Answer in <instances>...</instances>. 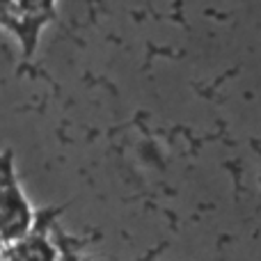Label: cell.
Wrapping results in <instances>:
<instances>
[{
    "instance_id": "cell-1",
    "label": "cell",
    "mask_w": 261,
    "mask_h": 261,
    "mask_svg": "<svg viewBox=\"0 0 261 261\" xmlns=\"http://www.w3.org/2000/svg\"><path fill=\"white\" fill-rule=\"evenodd\" d=\"M32 211L23 199L12 172L0 170V234L5 243H16L18 239L30 234Z\"/></svg>"
},
{
    "instance_id": "cell-2",
    "label": "cell",
    "mask_w": 261,
    "mask_h": 261,
    "mask_svg": "<svg viewBox=\"0 0 261 261\" xmlns=\"http://www.w3.org/2000/svg\"><path fill=\"white\" fill-rule=\"evenodd\" d=\"M7 261H55V250L44 236L28 234L18 239L16 243H9Z\"/></svg>"
},
{
    "instance_id": "cell-3",
    "label": "cell",
    "mask_w": 261,
    "mask_h": 261,
    "mask_svg": "<svg viewBox=\"0 0 261 261\" xmlns=\"http://www.w3.org/2000/svg\"><path fill=\"white\" fill-rule=\"evenodd\" d=\"M12 7H14V0H0V21L12 14Z\"/></svg>"
},
{
    "instance_id": "cell-4",
    "label": "cell",
    "mask_w": 261,
    "mask_h": 261,
    "mask_svg": "<svg viewBox=\"0 0 261 261\" xmlns=\"http://www.w3.org/2000/svg\"><path fill=\"white\" fill-rule=\"evenodd\" d=\"M3 245H5V239H3V234H0V250H3Z\"/></svg>"
},
{
    "instance_id": "cell-5",
    "label": "cell",
    "mask_w": 261,
    "mask_h": 261,
    "mask_svg": "<svg viewBox=\"0 0 261 261\" xmlns=\"http://www.w3.org/2000/svg\"><path fill=\"white\" fill-rule=\"evenodd\" d=\"M0 261H7V259H0Z\"/></svg>"
}]
</instances>
